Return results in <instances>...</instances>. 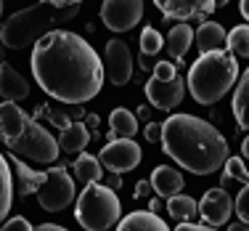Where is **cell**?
Instances as JSON below:
<instances>
[{
	"label": "cell",
	"instance_id": "30",
	"mask_svg": "<svg viewBox=\"0 0 249 231\" xmlns=\"http://www.w3.org/2000/svg\"><path fill=\"white\" fill-rule=\"evenodd\" d=\"M0 231H35V229H32V223H29L27 218L16 215V218H8V221L0 226Z\"/></svg>",
	"mask_w": 249,
	"mask_h": 231
},
{
	"label": "cell",
	"instance_id": "15",
	"mask_svg": "<svg viewBox=\"0 0 249 231\" xmlns=\"http://www.w3.org/2000/svg\"><path fill=\"white\" fill-rule=\"evenodd\" d=\"M0 96L5 101H21V98L29 96V82L24 80V75H19L11 64H3L0 67Z\"/></svg>",
	"mask_w": 249,
	"mask_h": 231
},
{
	"label": "cell",
	"instance_id": "29",
	"mask_svg": "<svg viewBox=\"0 0 249 231\" xmlns=\"http://www.w3.org/2000/svg\"><path fill=\"white\" fill-rule=\"evenodd\" d=\"M233 205H236V212H239V218L244 223H249V186H244L239 192V197L233 199Z\"/></svg>",
	"mask_w": 249,
	"mask_h": 231
},
{
	"label": "cell",
	"instance_id": "34",
	"mask_svg": "<svg viewBox=\"0 0 249 231\" xmlns=\"http://www.w3.org/2000/svg\"><path fill=\"white\" fill-rule=\"evenodd\" d=\"M164 210H167V205H164L162 197H157V199H151V202H149V212H154V215H162Z\"/></svg>",
	"mask_w": 249,
	"mask_h": 231
},
{
	"label": "cell",
	"instance_id": "22",
	"mask_svg": "<svg viewBox=\"0 0 249 231\" xmlns=\"http://www.w3.org/2000/svg\"><path fill=\"white\" fill-rule=\"evenodd\" d=\"M58 144H61L64 152L82 154V152H85V146L90 144V133H88V128L82 125V122H72V125H67V128L61 130Z\"/></svg>",
	"mask_w": 249,
	"mask_h": 231
},
{
	"label": "cell",
	"instance_id": "21",
	"mask_svg": "<svg viewBox=\"0 0 249 231\" xmlns=\"http://www.w3.org/2000/svg\"><path fill=\"white\" fill-rule=\"evenodd\" d=\"M11 202H14V170H11V162L0 152V226L8 218Z\"/></svg>",
	"mask_w": 249,
	"mask_h": 231
},
{
	"label": "cell",
	"instance_id": "16",
	"mask_svg": "<svg viewBox=\"0 0 249 231\" xmlns=\"http://www.w3.org/2000/svg\"><path fill=\"white\" fill-rule=\"evenodd\" d=\"M151 189L162 199L175 197V194H180V189H183V173L175 170V168H167V165H159V168H154V173H151Z\"/></svg>",
	"mask_w": 249,
	"mask_h": 231
},
{
	"label": "cell",
	"instance_id": "12",
	"mask_svg": "<svg viewBox=\"0 0 249 231\" xmlns=\"http://www.w3.org/2000/svg\"><path fill=\"white\" fill-rule=\"evenodd\" d=\"M233 210H236L233 197H231L223 186L210 189V192L201 197V202H199V215L204 218L207 226H215V229L217 226H225Z\"/></svg>",
	"mask_w": 249,
	"mask_h": 231
},
{
	"label": "cell",
	"instance_id": "32",
	"mask_svg": "<svg viewBox=\"0 0 249 231\" xmlns=\"http://www.w3.org/2000/svg\"><path fill=\"white\" fill-rule=\"evenodd\" d=\"M175 231H217V229L207 226V223H178Z\"/></svg>",
	"mask_w": 249,
	"mask_h": 231
},
{
	"label": "cell",
	"instance_id": "8",
	"mask_svg": "<svg viewBox=\"0 0 249 231\" xmlns=\"http://www.w3.org/2000/svg\"><path fill=\"white\" fill-rule=\"evenodd\" d=\"M37 202L45 212H61L74 202V178L67 173L64 165L48 168V181L37 192Z\"/></svg>",
	"mask_w": 249,
	"mask_h": 231
},
{
	"label": "cell",
	"instance_id": "25",
	"mask_svg": "<svg viewBox=\"0 0 249 231\" xmlns=\"http://www.w3.org/2000/svg\"><path fill=\"white\" fill-rule=\"evenodd\" d=\"M167 212L178 223H191V218L199 212V202H194L188 194H175L167 199Z\"/></svg>",
	"mask_w": 249,
	"mask_h": 231
},
{
	"label": "cell",
	"instance_id": "7",
	"mask_svg": "<svg viewBox=\"0 0 249 231\" xmlns=\"http://www.w3.org/2000/svg\"><path fill=\"white\" fill-rule=\"evenodd\" d=\"M186 96V80L178 75L173 61H157L146 82V98L154 109H175Z\"/></svg>",
	"mask_w": 249,
	"mask_h": 231
},
{
	"label": "cell",
	"instance_id": "14",
	"mask_svg": "<svg viewBox=\"0 0 249 231\" xmlns=\"http://www.w3.org/2000/svg\"><path fill=\"white\" fill-rule=\"evenodd\" d=\"M11 162V170L16 175V189H19V197H29V194H37L40 189L45 186L48 181V170H35L24 165L21 159H16V154L8 159Z\"/></svg>",
	"mask_w": 249,
	"mask_h": 231
},
{
	"label": "cell",
	"instance_id": "13",
	"mask_svg": "<svg viewBox=\"0 0 249 231\" xmlns=\"http://www.w3.org/2000/svg\"><path fill=\"white\" fill-rule=\"evenodd\" d=\"M104 69H106V75H109V80L114 82V85L130 82V77H133V53H130L124 40L114 38V40L106 43V64H104Z\"/></svg>",
	"mask_w": 249,
	"mask_h": 231
},
{
	"label": "cell",
	"instance_id": "37",
	"mask_svg": "<svg viewBox=\"0 0 249 231\" xmlns=\"http://www.w3.org/2000/svg\"><path fill=\"white\" fill-rule=\"evenodd\" d=\"M228 231H249V223H244V221H239V223H231V226H228Z\"/></svg>",
	"mask_w": 249,
	"mask_h": 231
},
{
	"label": "cell",
	"instance_id": "10",
	"mask_svg": "<svg viewBox=\"0 0 249 231\" xmlns=\"http://www.w3.org/2000/svg\"><path fill=\"white\" fill-rule=\"evenodd\" d=\"M101 19L111 32H130L143 19V0H104Z\"/></svg>",
	"mask_w": 249,
	"mask_h": 231
},
{
	"label": "cell",
	"instance_id": "33",
	"mask_svg": "<svg viewBox=\"0 0 249 231\" xmlns=\"http://www.w3.org/2000/svg\"><path fill=\"white\" fill-rule=\"evenodd\" d=\"M37 3H48V5H56V8H74L82 0H37Z\"/></svg>",
	"mask_w": 249,
	"mask_h": 231
},
{
	"label": "cell",
	"instance_id": "9",
	"mask_svg": "<svg viewBox=\"0 0 249 231\" xmlns=\"http://www.w3.org/2000/svg\"><path fill=\"white\" fill-rule=\"evenodd\" d=\"M101 165L111 173H127V170H135L143 159V149L141 144H135L133 138H111L109 144L101 149Z\"/></svg>",
	"mask_w": 249,
	"mask_h": 231
},
{
	"label": "cell",
	"instance_id": "28",
	"mask_svg": "<svg viewBox=\"0 0 249 231\" xmlns=\"http://www.w3.org/2000/svg\"><path fill=\"white\" fill-rule=\"evenodd\" d=\"M138 43H141V56H146V58L157 56V53L164 48V38H162V35H159L154 27H143Z\"/></svg>",
	"mask_w": 249,
	"mask_h": 231
},
{
	"label": "cell",
	"instance_id": "35",
	"mask_svg": "<svg viewBox=\"0 0 249 231\" xmlns=\"http://www.w3.org/2000/svg\"><path fill=\"white\" fill-rule=\"evenodd\" d=\"M149 189H151V181H138V186H135V197H143V194H149Z\"/></svg>",
	"mask_w": 249,
	"mask_h": 231
},
{
	"label": "cell",
	"instance_id": "27",
	"mask_svg": "<svg viewBox=\"0 0 249 231\" xmlns=\"http://www.w3.org/2000/svg\"><path fill=\"white\" fill-rule=\"evenodd\" d=\"M228 48L233 56L249 58V24H239L228 32Z\"/></svg>",
	"mask_w": 249,
	"mask_h": 231
},
{
	"label": "cell",
	"instance_id": "42",
	"mask_svg": "<svg viewBox=\"0 0 249 231\" xmlns=\"http://www.w3.org/2000/svg\"><path fill=\"white\" fill-rule=\"evenodd\" d=\"M0 16H3V0H0Z\"/></svg>",
	"mask_w": 249,
	"mask_h": 231
},
{
	"label": "cell",
	"instance_id": "19",
	"mask_svg": "<svg viewBox=\"0 0 249 231\" xmlns=\"http://www.w3.org/2000/svg\"><path fill=\"white\" fill-rule=\"evenodd\" d=\"M194 35H196V32H194L188 24H175L173 29H170L167 40H164V48H167V53H170V58H173V61L186 58L188 48L194 45Z\"/></svg>",
	"mask_w": 249,
	"mask_h": 231
},
{
	"label": "cell",
	"instance_id": "23",
	"mask_svg": "<svg viewBox=\"0 0 249 231\" xmlns=\"http://www.w3.org/2000/svg\"><path fill=\"white\" fill-rule=\"evenodd\" d=\"M233 117H236V122H239V128L249 130V67H247V72L239 77V82H236Z\"/></svg>",
	"mask_w": 249,
	"mask_h": 231
},
{
	"label": "cell",
	"instance_id": "38",
	"mask_svg": "<svg viewBox=\"0 0 249 231\" xmlns=\"http://www.w3.org/2000/svg\"><path fill=\"white\" fill-rule=\"evenodd\" d=\"M239 8H241V16H244V19L249 21V0H241V3H239Z\"/></svg>",
	"mask_w": 249,
	"mask_h": 231
},
{
	"label": "cell",
	"instance_id": "41",
	"mask_svg": "<svg viewBox=\"0 0 249 231\" xmlns=\"http://www.w3.org/2000/svg\"><path fill=\"white\" fill-rule=\"evenodd\" d=\"M215 5H217V8H223V5H228V0H215Z\"/></svg>",
	"mask_w": 249,
	"mask_h": 231
},
{
	"label": "cell",
	"instance_id": "2",
	"mask_svg": "<svg viewBox=\"0 0 249 231\" xmlns=\"http://www.w3.org/2000/svg\"><path fill=\"white\" fill-rule=\"evenodd\" d=\"M162 152L194 175H212L228 159V141L196 115H173L162 122Z\"/></svg>",
	"mask_w": 249,
	"mask_h": 231
},
{
	"label": "cell",
	"instance_id": "39",
	"mask_svg": "<svg viewBox=\"0 0 249 231\" xmlns=\"http://www.w3.org/2000/svg\"><path fill=\"white\" fill-rule=\"evenodd\" d=\"M241 154H244V159H249V135L241 141Z\"/></svg>",
	"mask_w": 249,
	"mask_h": 231
},
{
	"label": "cell",
	"instance_id": "11",
	"mask_svg": "<svg viewBox=\"0 0 249 231\" xmlns=\"http://www.w3.org/2000/svg\"><path fill=\"white\" fill-rule=\"evenodd\" d=\"M164 19H175L180 24H188V19H207L212 11H217L215 0H154Z\"/></svg>",
	"mask_w": 249,
	"mask_h": 231
},
{
	"label": "cell",
	"instance_id": "5",
	"mask_svg": "<svg viewBox=\"0 0 249 231\" xmlns=\"http://www.w3.org/2000/svg\"><path fill=\"white\" fill-rule=\"evenodd\" d=\"M120 197L104 183H88L74 202V218L85 231H109L120 223Z\"/></svg>",
	"mask_w": 249,
	"mask_h": 231
},
{
	"label": "cell",
	"instance_id": "40",
	"mask_svg": "<svg viewBox=\"0 0 249 231\" xmlns=\"http://www.w3.org/2000/svg\"><path fill=\"white\" fill-rule=\"evenodd\" d=\"M3 64H5V45L0 43V67H3Z\"/></svg>",
	"mask_w": 249,
	"mask_h": 231
},
{
	"label": "cell",
	"instance_id": "3",
	"mask_svg": "<svg viewBox=\"0 0 249 231\" xmlns=\"http://www.w3.org/2000/svg\"><path fill=\"white\" fill-rule=\"evenodd\" d=\"M77 11H80V5H74V8H56V5H48V3L21 8L3 21V27H0V43L14 51L29 48L37 40H43L48 32H53L61 21L74 19Z\"/></svg>",
	"mask_w": 249,
	"mask_h": 231
},
{
	"label": "cell",
	"instance_id": "31",
	"mask_svg": "<svg viewBox=\"0 0 249 231\" xmlns=\"http://www.w3.org/2000/svg\"><path fill=\"white\" fill-rule=\"evenodd\" d=\"M143 135H146V141H151V144H162V122H149Z\"/></svg>",
	"mask_w": 249,
	"mask_h": 231
},
{
	"label": "cell",
	"instance_id": "20",
	"mask_svg": "<svg viewBox=\"0 0 249 231\" xmlns=\"http://www.w3.org/2000/svg\"><path fill=\"white\" fill-rule=\"evenodd\" d=\"M72 173H74V181H80L82 186H88V183H98L101 181V173H104V165H101L98 157H93V154H85L82 152L80 157L72 162Z\"/></svg>",
	"mask_w": 249,
	"mask_h": 231
},
{
	"label": "cell",
	"instance_id": "17",
	"mask_svg": "<svg viewBox=\"0 0 249 231\" xmlns=\"http://www.w3.org/2000/svg\"><path fill=\"white\" fill-rule=\"evenodd\" d=\"M194 43L199 45L201 53H215V51H225L228 45V35L217 21H201L196 35H194Z\"/></svg>",
	"mask_w": 249,
	"mask_h": 231
},
{
	"label": "cell",
	"instance_id": "1",
	"mask_svg": "<svg viewBox=\"0 0 249 231\" xmlns=\"http://www.w3.org/2000/svg\"><path fill=\"white\" fill-rule=\"evenodd\" d=\"M37 85L61 104H85L104 85V64L85 38L69 29H53L37 40L29 58Z\"/></svg>",
	"mask_w": 249,
	"mask_h": 231
},
{
	"label": "cell",
	"instance_id": "4",
	"mask_svg": "<svg viewBox=\"0 0 249 231\" xmlns=\"http://www.w3.org/2000/svg\"><path fill=\"white\" fill-rule=\"evenodd\" d=\"M239 82V61L231 51L201 53L188 72V91L201 106L217 104Z\"/></svg>",
	"mask_w": 249,
	"mask_h": 231
},
{
	"label": "cell",
	"instance_id": "36",
	"mask_svg": "<svg viewBox=\"0 0 249 231\" xmlns=\"http://www.w3.org/2000/svg\"><path fill=\"white\" fill-rule=\"evenodd\" d=\"M35 231H69V229H64V226H58V223H40Z\"/></svg>",
	"mask_w": 249,
	"mask_h": 231
},
{
	"label": "cell",
	"instance_id": "24",
	"mask_svg": "<svg viewBox=\"0 0 249 231\" xmlns=\"http://www.w3.org/2000/svg\"><path fill=\"white\" fill-rule=\"evenodd\" d=\"M109 128H111V135L114 138H133L138 133V120L130 109H114L109 115Z\"/></svg>",
	"mask_w": 249,
	"mask_h": 231
},
{
	"label": "cell",
	"instance_id": "18",
	"mask_svg": "<svg viewBox=\"0 0 249 231\" xmlns=\"http://www.w3.org/2000/svg\"><path fill=\"white\" fill-rule=\"evenodd\" d=\"M117 231H170L167 223L149 210H135L117 223Z\"/></svg>",
	"mask_w": 249,
	"mask_h": 231
},
{
	"label": "cell",
	"instance_id": "26",
	"mask_svg": "<svg viewBox=\"0 0 249 231\" xmlns=\"http://www.w3.org/2000/svg\"><path fill=\"white\" fill-rule=\"evenodd\" d=\"M233 181L244 183V186H249V170L244 168V159L241 157H228L223 165V189H228Z\"/></svg>",
	"mask_w": 249,
	"mask_h": 231
},
{
	"label": "cell",
	"instance_id": "6",
	"mask_svg": "<svg viewBox=\"0 0 249 231\" xmlns=\"http://www.w3.org/2000/svg\"><path fill=\"white\" fill-rule=\"evenodd\" d=\"M11 154H19V157H27V159H35V162H43V165H51L58 159V144L56 138L45 130L40 122H35L32 117L24 122L21 133L16 135L14 141H5Z\"/></svg>",
	"mask_w": 249,
	"mask_h": 231
}]
</instances>
